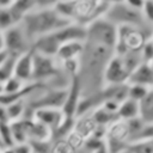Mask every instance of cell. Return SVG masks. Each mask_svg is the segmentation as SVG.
I'll return each instance as SVG.
<instances>
[{
    "mask_svg": "<svg viewBox=\"0 0 153 153\" xmlns=\"http://www.w3.org/2000/svg\"><path fill=\"white\" fill-rule=\"evenodd\" d=\"M93 153H110L109 151H108V148H106V146H105V143L100 147V148H98L97 151H94Z\"/></svg>",
    "mask_w": 153,
    "mask_h": 153,
    "instance_id": "e575fe53",
    "label": "cell"
},
{
    "mask_svg": "<svg viewBox=\"0 0 153 153\" xmlns=\"http://www.w3.org/2000/svg\"><path fill=\"white\" fill-rule=\"evenodd\" d=\"M0 122H8L7 120V112H6V106L0 104Z\"/></svg>",
    "mask_w": 153,
    "mask_h": 153,
    "instance_id": "1f68e13d",
    "label": "cell"
},
{
    "mask_svg": "<svg viewBox=\"0 0 153 153\" xmlns=\"http://www.w3.org/2000/svg\"><path fill=\"white\" fill-rule=\"evenodd\" d=\"M4 35H5V50L7 51L8 55L19 57L20 55H24L32 50L33 43L26 35L20 23L5 30Z\"/></svg>",
    "mask_w": 153,
    "mask_h": 153,
    "instance_id": "9c48e42d",
    "label": "cell"
},
{
    "mask_svg": "<svg viewBox=\"0 0 153 153\" xmlns=\"http://www.w3.org/2000/svg\"><path fill=\"white\" fill-rule=\"evenodd\" d=\"M25 111H26V100H19V102H16V103L6 106L8 122H14V121L24 118Z\"/></svg>",
    "mask_w": 153,
    "mask_h": 153,
    "instance_id": "603a6c76",
    "label": "cell"
},
{
    "mask_svg": "<svg viewBox=\"0 0 153 153\" xmlns=\"http://www.w3.org/2000/svg\"><path fill=\"white\" fill-rule=\"evenodd\" d=\"M130 139L131 135L128 122L117 118L106 127L104 142L110 153H121L128 149L130 147Z\"/></svg>",
    "mask_w": 153,
    "mask_h": 153,
    "instance_id": "ba28073f",
    "label": "cell"
},
{
    "mask_svg": "<svg viewBox=\"0 0 153 153\" xmlns=\"http://www.w3.org/2000/svg\"><path fill=\"white\" fill-rule=\"evenodd\" d=\"M27 120L29 118H22L14 122H10L12 137L16 143H25L29 142L27 139Z\"/></svg>",
    "mask_w": 153,
    "mask_h": 153,
    "instance_id": "ffe728a7",
    "label": "cell"
},
{
    "mask_svg": "<svg viewBox=\"0 0 153 153\" xmlns=\"http://www.w3.org/2000/svg\"><path fill=\"white\" fill-rule=\"evenodd\" d=\"M128 85H140L148 88H153V69L147 62L140 63L133 73L129 75Z\"/></svg>",
    "mask_w": 153,
    "mask_h": 153,
    "instance_id": "5bb4252c",
    "label": "cell"
},
{
    "mask_svg": "<svg viewBox=\"0 0 153 153\" xmlns=\"http://www.w3.org/2000/svg\"><path fill=\"white\" fill-rule=\"evenodd\" d=\"M8 57V54H7V51H1L0 53V66L5 62V60Z\"/></svg>",
    "mask_w": 153,
    "mask_h": 153,
    "instance_id": "836d02e7",
    "label": "cell"
},
{
    "mask_svg": "<svg viewBox=\"0 0 153 153\" xmlns=\"http://www.w3.org/2000/svg\"><path fill=\"white\" fill-rule=\"evenodd\" d=\"M27 139L29 142H49L53 139V133L47 126L35 121L33 118H29Z\"/></svg>",
    "mask_w": 153,
    "mask_h": 153,
    "instance_id": "2e32d148",
    "label": "cell"
},
{
    "mask_svg": "<svg viewBox=\"0 0 153 153\" xmlns=\"http://www.w3.org/2000/svg\"><path fill=\"white\" fill-rule=\"evenodd\" d=\"M129 148L133 153H153V140L135 142Z\"/></svg>",
    "mask_w": 153,
    "mask_h": 153,
    "instance_id": "83f0119b",
    "label": "cell"
},
{
    "mask_svg": "<svg viewBox=\"0 0 153 153\" xmlns=\"http://www.w3.org/2000/svg\"><path fill=\"white\" fill-rule=\"evenodd\" d=\"M16 60H17V57L8 55V57L5 60V62L0 66V84H5L8 79H11L13 76Z\"/></svg>",
    "mask_w": 153,
    "mask_h": 153,
    "instance_id": "cb8c5ba5",
    "label": "cell"
},
{
    "mask_svg": "<svg viewBox=\"0 0 153 153\" xmlns=\"http://www.w3.org/2000/svg\"><path fill=\"white\" fill-rule=\"evenodd\" d=\"M37 6V0H12L10 11L16 24H19Z\"/></svg>",
    "mask_w": 153,
    "mask_h": 153,
    "instance_id": "ac0fdd59",
    "label": "cell"
},
{
    "mask_svg": "<svg viewBox=\"0 0 153 153\" xmlns=\"http://www.w3.org/2000/svg\"><path fill=\"white\" fill-rule=\"evenodd\" d=\"M1 51H6V50H5V35H4V30L0 29V53Z\"/></svg>",
    "mask_w": 153,
    "mask_h": 153,
    "instance_id": "d6a6232c",
    "label": "cell"
},
{
    "mask_svg": "<svg viewBox=\"0 0 153 153\" xmlns=\"http://www.w3.org/2000/svg\"><path fill=\"white\" fill-rule=\"evenodd\" d=\"M71 41H86V27L76 25V24H68L67 26L59 29L54 32H50L45 36L37 38L32 44V50L35 53L54 56L56 55L59 48Z\"/></svg>",
    "mask_w": 153,
    "mask_h": 153,
    "instance_id": "3957f363",
    "label": "cell"
},
{
    "mask_svg": "<svg viewBox=\"0 0 153 153\" xmlns=\"http://www.w3.org/2000/svg\"><path fill=\"white\" fill-rule=\"evenodd\" d=\"M116 115H117L118 120H122L126 122L139 118L140 117V105L137 102H135L130 98H127L126 100H123L120 104Z\"/></svg>",
    "mask_w": 153,
    "mask_h": 153,
    "instance_id": "d6986e66",
    "label": "cell"
},
{
    "mask_svg": "<svg viewBox=\"0 0 153 153\" xmlns=\"http://www.w3.org/2000/svg\"><path fill=\"white\" fill-rule=\"evenodd\" d=\"M152 27H153V26H152Z\"/></svg>",
    "mask_w": 153,
    "mask_h": 153,
    "instance_id": "ab89813d",
    "label": "cell"
},
{
    "mask_svg": "<svg viewBox=\"0 0 153 153\" xmlns=\"http://www.w3.org/2000/svg\"><path fill=\"white\" fill-rule=\"evenodd\" d=\"M111 1L99 0H73L71 23L86 27L92 22L105 17Z\"/></svg>",
    "mask_w": 153,
    "mask_h": 153,
    "instance_id": "277c9868",
    "label": "cell"
},
{
    "mask_svg": "<svg viewBox=\"0 0 153 153\" xmlns=\"http://www.w3.org/2000/svg\"><path fill=\"white\" fill-rule=\"evenodd\" d=\"M32 153H51V141L49 142H29Z\"/></svg>",
    "mask_w": 153,
    "mask_h": 153,
    "instance_id": "f546056e",
    "label": "cell"
},
{
    "mask_svg": "<svg viewBox=\"0 0 153 153\" xmlns=\"http://www.w3.org/2000/svg\"><path fill=\"white\" fill-rule=\"evenodd\" d=\"M130 72L126 67L122 57L114 54L106 63L104 71V86L126 85L128 82Z\"/></svg>",
    "mask_w": 153,
    "mask_h": 153,
    "instance_id": "30bf717a",
    "label": "cell"
},
{
    "mask_svg": "<svg viewBox=\"0 0 153 153\" xmlns=\"http://www.w3.org/2000/svg\"><path fill=\"white\" fill-rule=\"evenodd\" d=\"M32 118L44 126H47L51 133L55 131L65 118V114L61 109H37L32 112Z\"/></svg>",
    "mask_w": 153,
    "mask_h": 153,
    "instance_id": "7c38bea8",
    "label": "cell"
},
{
    "mask_svg": "<svg viewBox=\"0 0 153 153\" xmlns=\"http://www.w3.org/2000/svg\"><path fill=\"white\" fill-rule=\"evenodd\" d=\"M151 90L152 88L140 86V85H128V98L140 103Z\"/></svg>",
    "mask_w": 153,
    "mask_h": 153,
    "instance_id": "484cf974",
    "label": "cell"
},
{
    "mask_svg": "<svg viewBox=\"0 0 153 153\" xmlns=\"http://www.w3.org/2000/svg\"><path fill=\"white\" fill-rule=\"evenodd\" d=\"M1 153H14V151H13L12 147H6V148L1 149Z\"/></svg>",
    "mask_w": 153,
    "mask_h": 153,
    "instance_id": "d590c367",
    "label": "cell"
},
{
    "mask_svg": "<svg viewBox=\"0 0 153 153\" xmlns=\"http://www.w3.org/2000/svg\"><path fill=\"white\" fill-rule=\"evenodd\" d=\"M147 63H148V65H149V67L153 69V59H151L149 61H147Z\"/></svg>",
    "mask_w": 153,
    "mask_h": 153,
    "instance_id": "8d00e7d4",
    "label": "cell"
},
{
    "mask_svg": "<svg viewBox=\"0 0 153 153\" xmlns=\"http://www.w3.org/2000/svg\"><path fill=\"white\" fill-rule=\"evenodd\" d=\"M121 153H133V152L130 151V148H128V149H124V151H122Z\"/></svg>",
    "mask_w": 153,
    "mask_h": 153,
    "instance_id": "f35d334b",
    "label": "cell"
},
{
    "mask_svg": "<svg viewBox=\"0 0 153 153\" xmlns=\"http://www.w3.org/2000/svg\"><path fill=\"white\" fill-rule=\"evenodd\" d=\"M81 100V90H80V84L78 81V78L74 76L68 86L67 91V97L62 108V112L67 117L75 118L78 114V108L79 103Z\"/></svg>",
    "mask_w": 153,
    "mask_h": 153,
    "instance_id": "8fae6325",
    "label": "cell"
},
{
    "mask_svg": "<svg viewBox=\"0 0 153 153\" xmlns=\"http://www.w3.org/2000/svg\"><path fill=\"white\" fill-rule=\"evenodd\" d=\"M14 153H32V148L31 145L29 142L25 143H16L14 146H12Z\"/></svg>",
    "mask_w": 153,
    "mask_h": 153,
    "instance_id": "4dcf8cb0",
    "label": "cell"
},
{
    "mask_svg": "<svg viewBox=\"0 0 153 153\" xmlns=\"http://www.w3.org/2000/svg\"><path fill=\"white\" fill-rule=\"evenodd\" d=\"M84 47H85V42H82V41L67 42L59 48V50L55 55V59L60 63L71 61V60H78L84 51Z\"/></svg>",
    "mask_w": 153,
    "mask_h": 153,
    "instance_id": "9a60e30c",
    "label": "cell"
},
{
    "mask_svg": "<svg viewBox=\"0 0 153 153\" xmlns=\"http://www.w3.org/2000/svg\"><path fill=\"white\" fill-rule=\"evenodd\" d=\"M30 84V82H29ZM25 82H23L22 80L17 79L16 76H12L11 79H8L5 84H4V93L5 94H13L17 93L19 91H22L25 87Z\"/></svg>",
    "mask_w": 153,
    "mask_h": 153,
    "instance_id": "4316f807",
    "label": "cell"
},
{
    "mask_svg": "<svg viewBox=\"0 0 153 153\" xmlns=\"http://www.w3.org/2000/svg\"><path fill=\"white\" fill-rule=\"evenodd\" d=\"M54 2L55 1L37 0L36 8L32 10L20 22V25L23 26L32 43L42 36H45L50 32L67 26L68 24H72L68 20L63 19L54 10Z\"/></svg>",
    "mask_w": 153,
    "mask_h": 153,
    "instance_id": "7a4b0ae2",
    "label": "cell"
},
{
    "mask_svg": "<svg viewBox=\"0 0 153 153\" xmlns=\"http://www.w3.org/2000/svg\"><path fill=\"white\" fill-rule=\"evenodd\" d=\"M141 14H142L145 23L152 27L153 26V1L152 0L143 1V6L141 8Z\"/></svg>",
    "mask_w": 153,
    "mask_h": 153,
    "instance_id": "f1b7e54d",
    "label": "cell"
},
{
    "mask_svg": "<svg viewBox=\"0 0 153 153\" xmlns=\"http://www.w3.org/2000/svg\"><path fill=\"white\" fill-rule=\"evenodd\" d=\"M4 94V84H0V96Z\"/></svg>",
    "mask_w": 153,
    "mask_h": 153,
    "instance_id": "74e56055",
    "label": "cell"
},
{
    "mask_svg": "<svg viewBox=\"0 0 153 153\" xmlns=\"http://www.w3.org/2000/svg\"><path fill=\"white\" fill-rule=\"evenodd\" d=\"M11 4L12 0H0V29L4 31L16 25V22L10 11Z\"/></svg>",
    "mask_w": 153,
    "mask_h": 153,
    "instance_id": "7402d4cb",
    "label": "cell"
},
{
    "mask_svg": "<svg viewBox=\"0 0 153 153\" xmlns=\"http://www.w3.org/2000/svg\"><path fill=\"white\" fill-rule=\"evenodd\" d=\"M114 50L117 42V26L102 17L86 26V41Z\"/></svg>",
    "mask_w": 153,
    "mask_h": 153,
    "instance_id": "8992f818",
    "label": "cell"
},
{
    "mask_svg": "<svg viewBox=\"0 0 153 153\" xmlns=\"http://www.w3.org/2000/svg\"><path fill=\"white\" fill-rule=\"evenodd\" d=\"M114 55V50L102 45L85 42L84 51L79 57V73L81 97H88L104 87V71Z\"/></svg>",
    "mask_w": 153,
    "mask_h": 153,
    "instance_id": "6da1fadb",
    "label": "cell"
},
{
    "mask_svg": "<svg viewBox=\"0 0 153 153\" xmlns=\"http://www.w3.org/2000/svg\"><path fill=\"white\" fill-rule=\"evenodd\" d=\"M0 142L4 148L14 146L10 122H0Z\"/></svg>",
    "mask_w": 153,
    "mask_h": 153,
    "instance_id": "d4e9b609",
    "label": "cell"
},
{
    "mask_svg": "<svg viewBox=\"0 0 153 153\" xmlns=\"http://www.w3.org/2000/svg\"><path fill=\"white\" fill-rule=\"evenodd\" d=\"M140 105V118L145 124L153 123V88L147 96L139 103Z\"/></svg>",
    "mask_w": 153,
    "mask_h": 153,
    "instance_id": "44dd1931",
    "label": "cell"
},
{
    "mask_svg": "<svg viewBox=\"0 0 153 153\" xmlns=\"http://www.w3.org/2000/svg\"><path fill=\"white\" fill-rule=\"evenodd\" d=\"M149 33L146 29L121 25L117 26V42L114 54L123 55L126 53H141L143 45L149 39Z\"/></svg>",
    "mask_w": 153,
    "mask_h": 153,
    "instance_id": "5b68a950",
    "label": "cell"
},
{
    "mask_svg": "<svg viewBox=\"0 0 153 153\" xmlns=\"http://www.w3.org/2000/svg\"><path fill=\"white\" fill-rule=\"evenodd\" d=\"M32 73H33V50L17 57L14 63L13 76L22 80L25 84H29L32 82Z\"/></svg>",
    "mask_w": 153,
    "mask_h": 153,
    "instance_id": "4fadbf2b",
    "label": "cell"
},
{
    "mask_svg": "<svg viewBox=\"0 0 153 153\" xmlns=\"http://www.w3.org/2000/svg\"><path fill=\"white\" fill-rule=\"evenodd\" d=\"M97 128H98V124L96 123L92 116V112H87V114L75 117L73 131H75L78 135H80L86 141L88 137H91L94 134Z\"/></svg>",
    "mask_w": 153,
    "mask_h": 153,
    "instance_id": "e0dca14e",
    "label": "cell"
},
{
    "mask_svg": "<svg viewBox=\"0 0 153 153\" xmlns=\"http://www.w3.org/2000/svg\"><path fill=\"white\" fill-rule=\"evenodd\" d=\"M105 18L114 23L116 26L129 25L142 29H152L145 23L141 11L130 7L127 4V1H111L110 7L105 14Z\"/></svg>",
    "mask_w": 153,
    "mask_h": 153,
    "instance_id": "52a82bcc",
    "label": "cell"
}]
</instances>
